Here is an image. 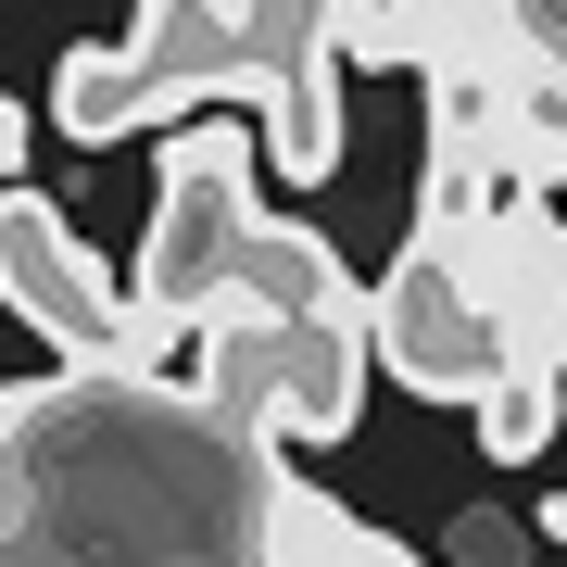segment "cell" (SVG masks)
<instances>
[{
  "label": "cell",
  "mask_w": 567,
  "mask_h": 567,
  "mask_svg": "<svg viewBox=\"0 0 567 567\" xmlns=\"http://www.w3.org/2000/svg\"><path fill=\"white\" fill-rule=\"evenodd\" d=\"M240 227H252V126L203 102L164 140V189H152V240H140V303L152 328H177V316H203L215 290H227V252H240Z\"/></svg>",
  "instance_id": "1"
},
{
  "label": "cell",
  "mask_w": 567,
  "mask_h": 567,
  "mask_svg": "<svg viewBox=\"0 0 567 567\" xmlns=\"http://www.w3.org/2000/svg\"><path fill=\"white\" fill-rule=\"evenodd\" d=\"M0 303H13L25 328H51L76 365H126V341H140V303L102 278V252L63 227L39 189H0Z\"/></svg>",
  "instance_id": "2"
},
{
  "label": "cell",
  "mask_w": 567,
  "mask_h": 567,
  "mask_svg": "<svg viewBox=\"0 0 567 567\" xmlns=\"http://www.w3.org/2000/svg\"><path fill=\"white\" fill-rule=\"evenodd\" d=\"M365 353H379L404 391H429V404H466V391L505 365V353H492L480 290H466V265L429 252V240H404V265L379 278V303H365Z\"/></svg>",
  "instance_id": "3"
},
{
  "label": "cell",
  "mask_w": 567,
  "mask_h": 567,
  "mask_svg": "<svg viewBox=\"0 0 567 567\" xmlns=\"http://www.w3.org/2000/svg\"><path fill=\"white\" fill-rule=\"evenodd\" d=\"M265 442H353L365 429V303L328 316H278L265 341Z\"/></svg>",
  "instance_id": "4"
},
{
  "label": "cell",
  "mask_w": 567,
  "mask_h": 567,
  "mask_svg": "<svg viewBox=\"0 0 567 567\" xmlns=\"http://www.w3.org/2000/svg\"><path fill=\"white\" fill-rule=\"evenodd\" d=\"M215 303H252V316H328V303H353V265L328 252L303 215H252L240 252H227V290H215Z\"/></svg>",
  "instance_id": "5"
},
{
  "label": "cell",
  "mask_w": 567,
  "mask_h": 567,
  "mask_svg": "<svg viewBox=\"0 0 567 567\" xmlns=\"http://www.w3.org/2000/svg\"><path fill=\"white\" fill-rule=\"evenodd\" d=\"M252 567H416L391 529H365L353 505H328V492L278 480L265 466V505H252Z\"/></svg>",
  "instance_id": "6"
},
{
  "label": "cell",
  "mask_w": 567,
  "mask_h": 567,
  "mask_svg": "<svg viewBox=\"0 0 567 567\" xmlns=\"http://www.w3.org/2000/svg\"><path fill=\"white\" fill-rule=\"evenodd\" d=\"M252 126H265V164H278L290 189H316L328 164H341V63L328 51L278 63V76L252 89Z\"/></svg>",
  "instance_id": "7"
},
{
  "label": "cell",
  "mask_w": 567,
  "mask_h": 567,
  "mask_svg": "<svg viewBox=\"0 0 567 567\" xmlns=\"http://www.w3.org/2000/svg\"><path fill=\"white\" fill-rule=\"evenodd\" d=\"M51 114H63V140H126V126H152V76L126 63V39L114 51H63V76H51Z\"/></svg>",
  "instance_id": "8"
},
{
  "label": "cell",
  "mask_w": 567,
  "mask_h": 567,
  "mask_svg": "<svg viewBox=\"0 0 567 567\" xmlns=\"http://www.w3.org/2000/svg\"><path fill=\"white\" fill-rule=\"evenodd\" d=\"M555 416H567V379H543V365H492V379L466 391V429H480L492 466H543Z\"/></svg>",
  "instance_id": "9"
},
{
  "label": "cell",
  "mask_w": 567,
  "mask_h": 567,
  "mask_svg": "<svg viewBox=\"0 0 567 567\" xmlns=\"http://www.w3.org/2000/svg\"><path fill=\"white\" fill-rule=\"evenodd\" d=\"M227 39H240L252 76H278V63H303L328 39V0H227Z\"/></svg>",
  "instance_id": "10"
},
{
  "label": "cell",
  "mask_w": 567,
  "mask_h": 567,
  "mask_svg": "<svg viewBox=\"0 0 567 567\" xmlns=\"http://www.w3.org/2000/svg\"><path fill=\"white\" fill-rule=\"evenodd\" d=\"M25 152H39V114H25V102H0V189L25 177Z\"/></svg>",
  "instance_id": "11"
},
{
  "label": "cell",
  "mask_w": 567,
  "mask_h": 567,
  "mask_svg": "<svg viewBox=\"0 0 567 567\" xmlns=\"http://www.w3.org/2000/svg\"><path fill=\"white\" fill-rule=\"evenodd\" d=\"M543 543H567V492H543Z\"/></svg>",
  "instance_id": "12"
}]
</instances>
